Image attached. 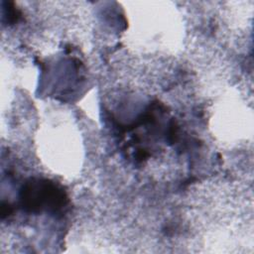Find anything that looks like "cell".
Instances as JSON below:
<instances>
[{
	"label": "cell",
	"mask_w": 254,
	"mask_h": 254,
	"mask_svg": "<svg viewBox=\"0 0 254 254\" xmlns=\"http://www.w3.org/2000/svg\"><path fill=\"white\" fill-rule=\"evenodd\" d=\"M23 202L31 211H39L44 207L54 210L60 209L66 202V196L63 190L55 184L44 181H31L23 190Z\"/></svg>",
	"instance_id": "obj_1"
}]
</instances>
